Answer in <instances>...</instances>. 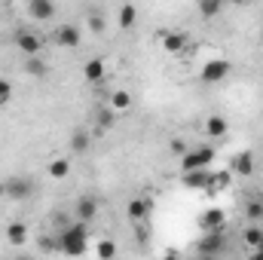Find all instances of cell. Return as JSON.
<instances>
[{"instance_id":"obj_1","label":"cell","mask_w":263,"mask_h":260,"mask_svg":"<svg viewBox=\"0 0 263 260\" xmlns=\"http://www.w3.org/2000/svg\"><path fill=\"white\" fill-rule=\"evenodd\" d=\"M65 257H83L86 248H89V233H86V224L73 220L67 230L59 233V245H55Z\"/></svg>"},{"instance_id":"obj_2","label":"cell","mask_w":263,"mask_h":260,"mask_svg":"<svg viewBox=\"0 0 263 260\" xmlns=\"http://www.w3.org/2000/svg\"><path fill=\"white\" fill-rule=\"evenodd\" d=\"M214 159V147H193L181 156V172H205Z\"/></svg>"},{"instance_id":"obj_3","label":"cell","mask_w":263,"mask_h":260,"mask_svg":"<svg viewBox=\"0 0 263 260\" xmlns=\"http://www.w3.org/2000/svg\"><path fill=\"white\" fill-rule=\"evenodd\" d=\"M3 190H6V196H9V199H15V202H25L28 196H34L37 184H34L28 175H12L9 181H3Z\"/></svg>"},{"instance_id":"obj_4","label":"cell","mask_w":263,"mask_h":260,"mask_svg":"<svg viewBox=\"0 0 263 260\" xmlns=\"http://www.w3.org/2000/svg\"><path fill=\"white\" fill-rule=\"evenodd\" d=\"M230 70H233V65L227 59H211V62L202 65V73L199 77H202V83H220Z\"/></svg>"},{"instance_id":"obj_5","label":"cell","mask_w":263,"mask_h":260,"mask_svg":"<svg viewBox=\"0 0 263 260\" xmlns=\"http://www.w3.org/2000/svg\"><path fill=\"white\" fill-rule=\"evenodd\" d=\"M83 40V31L77 25H59L55 28V46L59 49H77Z\"/></svg>"},{"instance_id":"obj_6","label":"cell","mask_w":263,"mask_h":260,"mask_svg":"<svg viewBox=\"0 0 263 260\" xmlns=\"http://www.w3.org/2000/svg\"><path fill=\"white\" fill-rule=\"evenodd\" d=\"M15 46H18L28 59H37L40 49H43V40H40L34 31H18V34H15Z\"/></svg>"},{"instance_id":"obj_7","label":"cell","mask_w":263,"mask_h":260,"mask_svg":"<svg viewBox=\"0 0 263 260\" xmlns=\"http://www.w3.org/2000/svg\"><path fill=\"white\" fill-rule=\"evenodd\" d=\"M95 214H98L95 196H80V199H77V208H73V220L89 224V220H95Z\"/></svg>"},{"instance_id":"obj_8","label":"cell","mask_w":263,"mask_h":260,"mask_svg":"<svg viewBox=\"0 0 263 260\" xmlns=\"http://www.w3.org/2000/svg\"><path fill=\"white\" fill-rule=\"evenodd\" d=\"M28 15H31L34 22H49V18L55 15V6H52L49 0H31V3H28Z\"/></svg>"},{"instance_id":"obj_9","label":"cell","mask_w":263,"mask_h":260,"mask_svg":"<svg viewBox=\"0 0 263 260\" xmlns=\"http://www.w3.org/2000/svg\"><path fill=\"white\" fill-rule=\"evenodd\" d=\"M187 34H181V31H172V34H165L162 37V49L168 52V55H178V52H184L187 49Z\"/></svg>"},{"instance_id":"obj_10","label":"cell","mask_w":263,"mask_h":260,"mask_svg":"<svg viewBox=\"0 0 263 260\" xmlns=\"http://www.w3.org/2000/svg\"><path fill=\"white\" fill-rule=\"evenodd\" d=\"M104 73H107V65H104L101 59H89V62L83 65V77H86L89 83H101Z\"/></svg>"},{"instance_id":"obj_11","label":"cell","mask_w":263,"mask_h":260,"mask_svg":"<svg viewBox=\"0 0 263 260\" xmlns=\"http://www.w3.org/2000/svg\"><path fill=\"white\" fill-rule=\"evenodd\" d=\"M208 181H211L208 172H187V175L181 178V184H184L187 190H208Z\"/></svg>"},{"instance_id":"obj_12","label":"cell","mask_w":263,"mask_h":260,"mask_svg":"<svg viewBox=\"0 0 263 260\" xmlns=\"http://www.w3.org/2000/svg\"><path fill=\"white\" fill-rule=\"evenodd\" d=\"M233 172H236V175H242V178H248V175L254 172V153H248V150H245V153H239V156L233 159Z\"/></svg>"},{"instance_id":"obj_13","label":"cell","mask_w":263,"mask_h":260,"mask_svg":"<svg viewBox=\"0 0 263 260\" xmlns=\"http://www.w3.org/2000/svg\"><path fill=\"white\" fill-rule=\"evenodd\" d=\"M6 239H9V245H22V242L28 239V227H25L22 220H12V224L6 227Z\"/></svg>"},{"instance_id":"obj_14","label":"cell","mask_w":263,"mask_h":260,"mask_svg":"<svg viewBox=\"0 0 263 260\" xmlns=\"http://www.w3.org/2000/svg\"><path fill=\"white\" fill-rule=\"evenodd\" d=\"M217 251H220V233H211V236H205L199 242V254L202 257H214Z\"/></svg>"},{"instance_id":"obj_15","label":"cell","mask_w":263,"mask_h":260,"mask_svg":"<svg viewBox=\"0 0 263 260\" xmlns=\"http://www.w3.org/2000/svg\"><path fill=\"white\" fill-rule=\"evenodd\" d=\"M227 129H230V126H227L223 117H208V120H205V135H208V138H223Z\"/></svg>"},{"instance_id":"obj_16","label":"cell","mask_w":263,"mask_h":260,"mask_svg":"<svg viewBox=\"0 0 263 260\" xmlns=\"http://www.w3.org/2000/svg\"><path fill=\"white\" fill-rule=\"evenodd\" d=\"M89 144H92L89 132H86V129H73V135H70V150H73V153H86V150H89Z\"/></svg>"},{"instance_id":"obj_17","label":"cell","mask_w":263,"mask_h":260,"mask_svg":"<svg viewBox=\"0 0 263 260\" xmlns=\"http://www.w3.org/2000/svg\"><path fill=\"white\" fill-rule=\"evenodd\" d=\"M129 107H132V95L126 89H117L110 95V110H129Z\"/></svg>"},{"instance_id":"obj_18","label":"cell","mask_w":263,"mask_h":260,"mask_svg":"<svg viewBox=\"0 0 263 260\" xmlns=\"http://www.w3.org/2000/svg\"><path fill=\"white\" fill-rule=\"evenodd\" d=\"M147 211H150L147 199H141V196H138V199H132V202H129V217H132V220H144V217H147Z\"/></svg>"},{"instance_id":"obj_19","label":"cell","mask_w":263,"mask_h":260,"mask_svg":"<svg viewBox=\"0 0 263 260\" xmlns=\"http://www.w3.org/2000/svg\"><path fill=\"white\" fill-rule=\"evenodd\" d=\"M70 175V159H52L49 162V178H67Z\"/></svg>"},{"instance_id":"obj_20","label":"cell","mask_w":263,"mask_h":260,"mask_svg":"<svg viewBox=\"0 0 263 260\" xmlns=\"http://www.w3.org/2000/svg\"><path fill=\"white\" fill-rule=\"evenodd\" d=\"M95 251H98L101 260H114L117 257V242H114V239H101V242L95 245Z\"/></svg>"},{"instance_id":"obj_21","label":"cell","mask_w":263,"mask_h":260,"mask_svg":"<svg viewBox=\"0 0 263 260\" xmlns=\"http://www.w3.org/2000/svg\"><path fill=\"white\" fill-rule=\"evenodd\" d=\"M242 239H245V245H248V248H254V251H257V248L263 245V230H260V227H248Z\"/></svg>"},{"instance_id":"obj_22","label":"cell","mask_w":263,"mask_h":260,"mask_svg":"<svg viewBox=\"0 0 263 260\" xmlns=\"http://www.w3.org/2000/svg\"><path fill=\"white\" fill-rule=\"evenodd\" d=\"M135 18H138V9H135L132 3H123V6H120V28H132Z\"/></svg>"},{"instance_id":"obj_23","label":"cell","mask_w":263,"mask_h":260,"mask_svg":"<svg viewBox=\"0 0 263 260\" xmlns=\"http://www.w3.org/2000/svg\"><path fill=\"white\" fill-rule=\"evenodd\" d=\"M220 220H223V214H220L217 208H211V211H205L202 227H205V230H220Z\"/></svg>"},{"instance_id":"obj_24","label":"cell","mask_w":263,"mask_h":260,"mask_svg":"<svg viewBox=\"0 0 263 260\" xmlns=\"http://www.w3.org/2000/svg\"><path fill=\"white\" fill-rule=\"evenodd\" d=\"M245 214H248V220H263V199H251Z\"/></svg>"},{"instance_id":"obj_25","label":"cell","mask_w":263,"mask_h":260,"mask_svg":"<svg viewBox=\"0 0 263 260\" xmlns=\"http://www.w3.org/2000/svg\"><path fill=\"white\" fill-rule=\"evenodd\" d=\"M223 6L217 3V0H205V3H199V15H205V18H211V15H217Z\"/></svg>"},{"instance_id":"obj_26","label":"cell","mask_w":263,"mask_h":260,"mask_svg":"<svg viewBox=\"0 0 263 260\" xmlns=\"http://www.w3.org/2000/svg\"><path fill=\"white\" fill-rule=\"evenodd\" d=\"M9 98H12V83L6 77H0V107L9 104Z\"/></svg>"},{"instance_id":"obj_27","label":"cell","mask_w":263,"mask_h":260,"mask_svg":"<svg viewBox=\"0 0 263 260\" xmlns=\"http://www.w3.org/2000/svg\"><path fill=\"white\" fill-rule=\"evenodd\" d=\"M98 126H101V129H110V126H114V110H107V107L98 110Z\"/></svg>"},{"instance_id":"obj_28","label":"cell","mask_w":263,"mask_h":260,"mask_svg":"<svg viewBox=\"0 0 263 260\" xmlns=\"http://www.w3.org/2000/svg\"><path fill=\"white\" fill-rule=\"evenodd\" d=\"M28 70H31L34 77H46V65H43L40 59H31V62H28Z\"/></svg>"},{"instance_id":"obj_29","label":"cell","mask_w":263,"mask_h":260,"mask_svg":"<svg viewBox=\"0 0 263 260\" xmlns=\"http://www.w3.org/2000/svg\"><path fill=\"white\" fill-rule=\"evenodd\" d=\"M89 28H92V31H101V28H104L101 15H92V18H89Z\"/></svg>"},{"instance_id":"obj_30","label":"cell","mask_w":263,"mask_h":260,"mask_svg":"<svg viewBox=\"0 0 263 260\" xmlns=\"http://www.w3.org/2000/svg\"><path fill=\"white\" fill-rule=\"evenodd\" d=\"M3 196H6V190H3V184H0V199H3Z\"/></svg>"},{"instance_id":"obj_31","label":"cell","mask_w":263,"mask_h":260,"mask_svg":"<svg viewBox=\"0 0 263 260\" xmlns=\"http://www.w3.org/2000/svg\"><path fill=\"white\" fill-rule=\"evenodd\" d=\"M15 260H34V257H28V254H25V257H15Z\"/></svg>"},{"instance_id":"obj_32","label":"cell","mask_w":263,"mask_h":260,"mask_svg":"<svg viewBox=\"0 0 263 260\" xmlns=\"http://www.w3.org/2000/svg\"><path fill=\"white\" fill-rule=\"evenodd\" d=\"M165 260H178V257H175V254H168V257H165Z\"/></svg>"},{"instance_id":"obj_33","label":"cell","mask_w":263,"mask_h":260,"mask_svg":"<svg viewBox=\"0 0 263 260\" xmlns=\"http://www.w3.org/2000/svg\"><path fill=\"white\" fill-rule=\"evenodd\" d=\"M199 260H214V257H199Z\"/></svg>"},{"instance_id":"obj_34","label":"cell","mask_w":263,"mask_h":260,"mask_svg":"<svg viewBox=\"0 0 263 260\" xmlns=\"http://www.w3.org/2000/svg\"><path fill=\"white\" fill-rule=\"evenodd\" d=\"M260 43H263V31H260Z\"/></svg>"}]
</instances>
